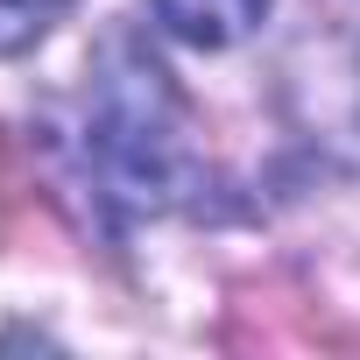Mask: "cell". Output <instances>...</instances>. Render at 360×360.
<instances>
[{"mask_svg": "<svg viewBox=\"0 0 360 360\" xmlns=\"http://www.w3.org/2000/svg\"><path fill=\"white\" fill-rule=\"evenodd\" d=\"M85 155H92L99 191L127 219L169 212V205L198 198V184H205V155L191 141V106L176 92V78L134 36H113L92 64Z\"/></svg>", "mask_w": 360, "mask_h": 360, "instance_id": "obj_1", "label": "cell"}, {"mask_svg": "<svg viewBox=\"0 0 360 360\" xmlns=\"http://www.w3.org/2000/svg\"><path fill=\"white\" fill-rule=\"evenodd\" d=\"M71 0H0V57H22L29 43H43L64 22Z\"/></svg>", "mask_w": 360, "mask_h": 360, "instance_id": "obj_4", "label": "cell"}, {"mask_svg": "<svg viewBox=\"0 0 360 360\" xmlns=\"http://www.w3.org/2000/svg\"><path fill=\"white\" fill-rule=\"evenodd\" d=\"M290 106H297L304 141L325 148L339 169L360 176V36L325 43L318 50V71H297L290 78Z\"/></svg>", "mask_w": 360, "mask_h": 360, "instance_id": "obj_2", "label": "cell"}, {"mask_svg": "<svg viewBox=\"0 0 360 360\" xmlns=\"http://www.w3.org/2000/svg\"><path fill=\"white\" fill-rule=\"evenodd\" d=\"M155 22L191 50H233L269 22V0H148Z\"/></svg>", "mask_w": 360, "mask_h": 360, "instance_id": "obj_3", "label": "cell"}]
</instances>
